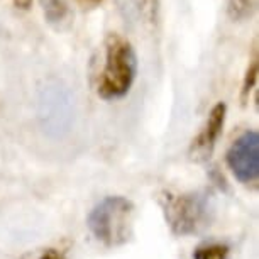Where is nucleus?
Instances as JSON below:
<instances>
[{"label":"nucleus","instance_id":"3","mask_svg":"<svg viewBox=\"0 0 259 259\" xmlns=\"http://www.w3.org/2000/svg\"><path fill=\"white\" fill-rule=\"evenodd\" d=\"M166 221L171 231L178 236L193 234L207 212V200L202 195H171L164 193L161 198Z\"/></svg>","mask_w":259,"mask_h":259},{"label":"nucleus","instance_id":"4","mask_svg":"<svg viewBox=\"0 0 259 259\" xmlns=\"http://www.w3.org/2000/svg\"><path fill=\"white\" fill-rule=\"evenodd\" d=\"M227 166L237 182L256 183L259 178V134L249 129L231 144L227 151Z\"/></svg>","mask_w":259,"mask_h":259},{"label":"nucleus","instance_id":"7","mask_svg":"<svg viewBox=\"0 0 259 259\" xmlns=\"http://www.w3.org/2000/svg\"><path fill=\"white\" fill-rule=\"evenodd\" d=\"M257 75H259V60H257V50H256V46H254V55L251 58V61H249V66H247L246 75H244V80H242V89H241V100L242 102H247L251 92L256 89Z\"/></svg>","mask_w":259,"mask_h":259},{"label":"nucleus","instance_id":"11","mask_svg":"<svg viewBox=\"0 0 259 259\" xmlns=\"http://www.w3.org/2000/svg\"><path fill=\"white\" fill-rule=\"evenodd\" d=\"M34 259H66V257L58 249H45V251L39 252Z\"/></svg>","mask_w":259,"mask_h":259},{"label":"nucleus","instance_id":"10","mask_svg":"<svg viewBox=\"0 0 259 259\" xmlns=\"http://www.w3.org/2000/svg\"><path fill=\"white\" fill-rule=\"evenodd\" d=\"M138 6L144 21L154 26L159 19V0H138Z\"/></svg>","mask_w":259,"mask_h":259},{"label":"nucleus","instance_id":"12","mask_svg":"<svg viewBox=\"0 0 259 259\" xmlns=\"http://www.w3.org/2000/svg\"><path fill=\"white\" fill-rule=\"evenodd\" d=\"M14 7L19 9V11H29L32 6V0H12Z\"/></svg>","mask_w":259,"mask_h":259},{"label":"nucleus","instance_id":"2","mask_svg":"<svg viewBox=\"0 0 259 259\" xmlns=\"http://www.w3.org/2000/svg\"><path fill=\"white\" fill-rule=\"evenodd\" d=\"M133 212L134 205L129 198L120 195L105 197L92 208L87 226L97 241L105 244L107 247H115L129 239Z\"/></svg>","mask_w":259,"mask_h":259},{"label":"nucleus","instance_id":"5","mask_svg":"<svg viewBox=\"0 0 259 259\" xmlns=\"http://www.w3.org/2000/svg\"><path fill=\"white\" fill-rule=\"evenodd\" d=\"M226 115H227V105L224 102H219V104H215L212 107L203 129L200 131V134L192 143V149H190L192 158L195 159L210 158V154L215 149V144H217V141L222 134L224 124H226Z\"/></svg>","mask_w":259,"mask_h":259},{"label":"nucleus","instance_id":"1","mask_svg":"<svg viewBox=\"0 0 259 259\" xmlns=\"http://www.w3.org/2000/svg\"><path fill=\"white\" fill-rule=\"evenodd\" d=\"M105 61L99 75L97 94L104 100H120L133 89L138 75V55L119 32H109L104 41Z\"/></svg>","mask_w":259,"mask_h":259},{"label":"nucleus","instance_id":"9","mask_svg":"<svg viewBox=\"0 0 259 259\" xmlns=\"http://www.w3.org/2000/svg\"><path fill=\"white\" fill-rule=\"evenodd\" d=\"M229 257V246L226 244H205L195 249L193 259H227Z\"/></svg>","mask_w":259,"mask_h":259},{"label":"nucleus","instance_id":"6","mask_svg":"<svg viewBox=\"0 0 259 259\" xmlns=\"http://www.w3.org/2000/svg\"><path fill=\"white\" fill-rule=\"evenodd\" d=\"M45 21L56 31H66L71 26L73 12L66 0H39Z\"/></svg>","mask_w":259,"mask_h":259},{"label":"nucleus","instance_id":"8","mask_svg":"<svg viewBox=\"0 0 259 259\" xmlns=\"http://www.w3.org/2000/svg\"><path fill=\"white\" fill-rule=\"evenodd\" d=\"M254 9H256V0H229L227 16L234 22H241L252 16Z\"/></svg>","mask_w":259,"mask_h":259},{"label":"nucleus","instance_id":"13","mask_svg":"<svg viewBox=\"0 0 259 259\" xmlns=\"http://www.w3.org/2000/svg\"><path fill=\"white\" fill-rule=\"evenodd\" d=\"M81 4H87V6H95V4H100L102 0H78Z\"/></svg>","mask_w":259,"mask_h":259}]
</instances>
